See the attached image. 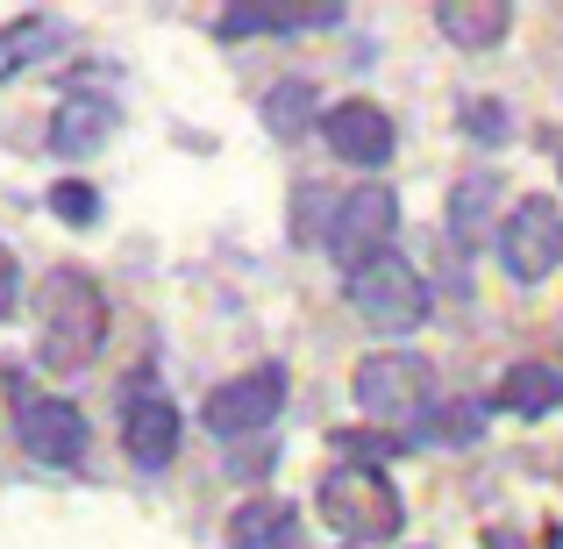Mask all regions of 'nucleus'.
Returning <instances> with one entry per match:
<instances>
[{"label": "nucleus", "instance_id": "19", "mask_svg": "<svg viewBox=\"0 0 563 549\" xmlns=\"http://www.w3.org/2000/svg\"><path fill=\"white\" fill-rule=\"evenodd\" d=\"M464 136L507 143V108H499V100H464Z\"/></svg>", "mask_w": 563, "mask_h": 549}, {"label": "nucleus", "instance_id": "9", "mask_svg": "<svg viewBox=\"0 0 563 549\" xmlns=\"http://www.w3.org/2000/svg\"><path fill=\"white\" fill-rule=\"evenodd\" d=\"M22 450L43 464H79L86 457V414L71 399H29L22 407Z\"/></svg>", "mask_w": 563, "mask_h": 549}, {"label": "nucleus", "instance_id": "6", "mask_svg": "<svg viewBox=\"0 0 563 549\" xmlns=\"http://www.w3.org/2000/svg\"><path fill=\"white\" fill-rule=\"evenodd\" d=\"M393 229H399V200H393V186H350V193H343V207H335V221H329V250L350 264V272H357V264L385 257Z\"/></svg>", "mask_w": 563, "mask_h": 549}, {"label": "nucleus", "instance_id": "10", "mask_svg": "<svg viewBox=\"0 0 563 549\" xmlns=\"http://www.w3.org/2000/svg\"><path fill=\"white\" fill-rule=\"evenodd\" d=\"M122 450L136 457L143 471H165L172 457H179V407H172V399H157V393L129 399V414H122Z\"/></svg>", "mask_w": 563, "mask_h": 549}, {"label": "nucleus", "instance_id": "3", "mask_svg": "<svg viewBox=\"0 0 563 549\" xmlns=\"http://www.w3.org/2000/svg\"><path fill=\"white\" fill-rule=\"evenodd\" d=\"M350 307H357V321H372L378 336H407V329L428 321V278L413 272L399 250H385V257L350 272Z\"/></svg>", "mask_w": 563, "mask_h": 549}, {"label": "nucleus", "instance_id": "18", "mask_svg": "<svg viewBox=\"0 0 563 549\" xmlns=\"http://www.w3.org/2000/svg\"><path fill=\"white\" fill-rule=\"evenodd\" d=\"M65 43V29L51 22V14H22V22L0 36V79H14V72L29 65V57H43V51H57Z\"/></svg>", "mask_w": 563, "mask_h": 549}, {"label": "nucleus", "instance_id": "5", "mask_svg": "<svg viewBox=\"0 0 563 549\" xmlns=\"http://www.w3.org/2000/svg\"><path fill=\"white\" fill-rule=\"evenodd\" d=\"M428 393H435V378H428V364L407 358V350H378V358L357 364V407L372 414L378 428L413 421V414L428 407Z\"/></svg>", "mask_w": 563, "mask_h": 549}, {"label": "nucleus", "instance_id": "16", "mask_svg": "<svg viewBox=\"0 0 563 549\" xmlns=\"http://www.w3.org/2000/svg\"><path fill=\"white\" fill-rule=\"evenodd\" d=\"M450 235H456L464 250L493 243V179H485V172L456 179V193H450Z\"/></svg>", "mask_w": 563, "mask_h": 549}, {"label": "nucleus", "instance_id": "2", "mask_svg": "<svg viewBox=\"0 0 563 549\" xmlns=\"http://www.w3.org/2000/svg\"><path fill=\"white\" fill-rule=\"evenodd\" d=\"M321 521L357 549V542H393L407 528V507H399L393 479L378 464H343L321 479Z\"/></svg>", "mask_w": 563, "mask_h": 549}, {"label": "nucleus", "instance_id": "4", "mask_svg": "<svg viewBox=\"0 0 563 549\" xmlns=\"http://www.w3.org/2000/svg\"><path fill=\"white\" fill-rule=\"evenodd\" d=\"M493 250H499V264H507V278H521V286L550 278L556 264H563V207L542 200V193L514 200L507 221L493 229Z\"/></svg>", "mask_w": 563, "mask_h": 549}, {"label": "nucleus", "instance_id": "20", "mask_svg": "<svg viewBox=\"0 0 563 549\" xmlns=\"http://www.w3.org/2000/svg\"><path fill=\"white\" fill-rule=\"evenodd\" d=\"M51 215H57V221H79V229H86V221H93V215H100V200H93V186H79V179H65V186H57V193H51Z\"/></svg>", "mask_w": 563, "mask_h": 549}, {"label": "nucleus", "instance_id": "21", "mask_svg": "<svg viewBox=\"0 0 563 549\" xmlns=\"http://www.w3.org/2000/svg\"><path fill=\"white\" fill-rule=\"evenodd\" d=\"M335 450H343V457H393L399 442L393 436H372V428H343V436H335Z\"/></svg>", "mask_w": 563, "mask_h": 549}, {"label": "nucleus", "instance_id": "17", "mask_svg": "<svg viewBox=\"0 0 563 549\" xmlns=\"http://www.w3.org/2000/svg\"><path fill=\"white\" fill-rule=\"evenodd\" d=\"M314 122H321V108H314V86L307 79H286V86L264 94V129L272 136H307Z\"/></svg>", "mask_w": 563, "mask_h": 549}, {"label": "nucleus", "instance_id": "13", "mask_svg": "<svg viewBox=\"0 0 563 549\" xmlns=\"http://www.w3.org/2000/svg\"><path fill=\"white\" fill-rule=\"evenodd\" d=\"M435 29L456 43V51H493V43L514 29V8L507 0H442Z\"/></svg>", "mask_w": 563, "mask_h": 549}, {"label": "nucleus", "instance_id": "15", "mask_svg": "<svg viewBox=\"0 0 563 549\" xmlns=\"http://www.w3.org/2000/svg\"><path fill=\"white\" fill-rule=\"evenodd\" d=\"M292 536H300V514L286 499H250L229 514V549H292Z\"/></svg>", "mask_w": 563, "mask_h": 549}, {"label": "nucleus", "instance_id": "11", "mask_svg": "<svg viewBox=\"0 0 563 549\" xmlns=\"http://www.w3.org/2000/svg\"><path fill=\"white\" fill-rule=\"evenodd\" d=\"M335 14H343L335 0H235V8L221 14V29H229V36H257V29L286 36V29H329Z\"/></svg>", "mask_w": 563, "mask_h": 549}, {"label": "nucleus", "instance_id": "12", "mask_svg": "<svg viewBox=\"0 0 563 549\" xmlns=\"http://www.w3.org/2000/svg\"><path fill=\"white\" fill-rule=\"evenodd\" d=\"M108 136H114V108L100 94L57 100V114H51V151L57 157H93V151H108Z\"/></svg>", "mask_w": 563, "mask_h": 549}, {"label": "nucleus", "instance_id": "7", "mask_svg": "<svg viewBox=\"0 0 563 549\" xmlns=\"http://www.w3.org/2000/svg\"><path fill=\"white\" fill-rule=\"evenodd\" d=\"M278 407H286V371L264 364V371H243L235 385H214L200 421L214 428V436H257V428H272Z\"/></svg>", "mask_w": 563, "mask_h": 549}, {"label": "nucleus", "instance_id": "22", "mask_svg": "<svg viewBox=\"0 0 563 549\" xmlns=\"http://www.w3.org/2000/svg\"><path fill=\"white\" fill-rule=\"evenodd\" d=\"M14 300H22V272H14V257L0 250V321L14 315Z\"/></svg>", "mask_w": 563, "mask_h": 549}, {"label": "nucleus", "instance_id": "14", "mask_svg": "<svg viewBox=\"0 0 563 549\" xmlns=\"http://www.w3.org/2000/svg\"><path fill=\"white\" fill-rule=\"evenodd\" d=\"M493 407L536 421V414L563 407V371L556 364H507V371H499V385H493Z\"/></svg>", "mask_w": 563, "mask_h": 549}, {"label": "nucleus", "instance_id": "8", "mask_svg": "<svg viewBox=\"0 0 563 549\" xmlns=\"http://www.w3.org/2000/svg\"><path fill=\"white\" fill-rule=\"evenodd\" d=\"M321 136H329V151L343 157V165L357 172H378L385 157H393V114L378 108V100H335L329 114H321Z\"/></svg>", "mask_w": 563, "mask_h": 549}, {"label": "nucleus", "instance_id": "1", "mask_svg": "<svg viewBox=\"0 0 563 549\" xmlns=\"http://www.w3.org/2000/svg\"><path fill=\"white\" fill-rule=\"evenodd\" d=\"M108 343V300L86 272L57 264L36 286V358L51 371H86Z\"/></svg>", "mask_w": 563, "mask_h": 549}]
</instances>
